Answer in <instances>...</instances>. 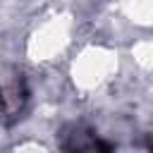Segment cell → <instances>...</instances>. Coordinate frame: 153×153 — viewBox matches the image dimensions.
I'll use <instances>...</instances> for the list:
<instances>
[{
	"label": "cell",
	"mask_w": 153,
	"mask_h": 153,
	"mask_svg": "<svg viewBox=\"0 0 153 153\" xmlns=\"http://www.w3.org/2000/svg\"><path fill=\"white\" fill-rule=\"evenodd\" d=\"M31 100V88L22 69H7L0 76V127L10 129L24 120Z\"/></svg>",
	"instance_id": "cell-1"
},
{
	"label": "cell",
	"mask_w": 153,
	"mask_h": 153,
	"mask_svg": "<svg viewBox=\"0 0 153 153\" xmlns=\"http://www.w3.org/2000/svg\"><path fill=\"white\" fill-rule=\"evenodd\" d=\"M62 151H112V143L103 141L93 129L84 124H67L60 131Z\"/></svg>",
	"instance_id": "cell-2"
},
{
	"label": "cell",
	"mask_w": 153,
	"mask_h": 153,
	"mask_svg": "<svg viewBox=\"0 0 153 153\" xmlns=\"http://www.w3.org/2000/svg\"><path fill=\"white\" fill-rule=\"evenodd\" d=\"M151 148H153V139H151Z\"/></svg>",
	"instance_id": "cell-3"
}]
</instances>
